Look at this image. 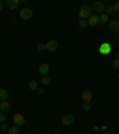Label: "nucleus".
I'll use <instances>...</instances> for the list:
<instances>
[{
    "mask_svg": "<svg viewBox=\"0 0 119 134\" xmlns=\"http://www.w3.org/2000/svg\"><path fill=\"white\" fill-rule=\"evenodd\" d=\"M92 6L89 5H82L80 8H79V17L81 19H88L89 17L92 16Z\"/></svg>",
    "mask_w": 119,
    "mask_h": 134,
    "instance_id": "1",
    "label": "nucleus"
},
{
    "mask_svg": "<svg viewBox=\"0 0 119 134\" xmlns=\"http://www.w3.org/2000/svg\"><path fill=\"white\" fill-rule=\"evenodd\" d=\"M92 11L94 12L95 14H103V12L105 11V6L103 3H94L92 5Z\"/></svg>",
    "mask_w": 119,
    "mask_h": 134,
    "instance_id": "2",
    "label": "nucleus"
},
{
    "mask_svg": "<svg viewBox=\"0 0 119 134\" xmlns=\"http://www.w3.org/2000/svg\"><path fill=\"white\" fill-rule=\"evenodd\" d=\"M20 18H22L23 20H29L31 19V17H32V10L31 8H23V10H20V13H19Z\"/></svg>",
    "mask_w": 119,
    "mask_h": 134,
    "instance_id": "3",
    "label": "nucleus"
},
{
    "mask_svg": "<svg viewBox=\"0 0 119 134\" xmlns=\"http://www.w3.org/2000/svg\"><path fill=\"white\" fill-rule=\"evenodd\" d=\"M111 44L110 43H107V42H104L103 44L99 47V53L101 54V55H107V54L111 53Z\"/></svg>",
    "mask_w": 119,
    "mask_h": 134,
    "instance_id": "4",
    "label": "nucleus"
},
{
    "mask_svg": "<svg viewBox=\"0 0 119 134\" xmlns=\"http://www.w3.org/2000/svg\"><path fill=\"white\" fill-rule=\"evenodd\" d=\"M25 123V117L22 114H16L13 116V125L17 127H22Z\"/></svg>",
    "mask_w": 119,
    "mask_h": 134,
    "instance_id": "5",
    "label": "nucleus"
},
{
    "mask_svg": "<svg viewBox=\"0 0 119 134\" xmlns=\"http://www.w3.org/2000/svg\"><path fill=\"white\" fill-rule=\"evenodd\" d=\"M57 46H58V43L56 40H50L47 44H45V49H47L48 52H50V53H54V52H56V49H57Z\"/></svg>",
    "mask_w": 119,
    "mask_h": 134,
    "instance_id": "6",
    "label": "nucleus"
},
{
    "mask_svg": "<svg viewBox=\"0 0 119 134\" xmlns=\"http://www.w3.org/2000/svg\"><path fill=\"white\" fill-rule=\"evenodd\" d=\"M38 72L41 75H43V77H47L48 74H49L50 72V66L48 64H42L41 66L38 67Z\"/></svg>",
    "mask_w": 119,
    "mask_h": 134,
    "instance_id": "7",
    "label": "nucleus"
},
{
    "mask_svg": "<svg viewBox=\"0 0 119 134\" xmlns=\"http://www.w3.org/2000/svg\"><path fill=\"white\" fill-rule=\"evenodd\" d=\"M108 29L112 32H117L119 30V20L118 19H112L108 22Z\"/></svg>",
    "mask_w": 119,
    "mask_h": 134,
    "instance_id": "8",
    "label": "nucleus"
},
{
    "mask_svg": "<svg viewBox=\"0 0 119 134\" xmlns=\"http://www.w3.org/2000/svg\"><path fill=\"white\" fill-rule=\"evenodd\" d=\"M73 122H74V116H73L72 114L64 115V116L62 117V125L63 126H70Z\"/></svg>",
    "mask_w": 119,
    "mask_h": 134,
    "instance_id": "9",
    "label": "nucleus"
},
{
    "mask_svg": "<svg viewBox=\"0 0 119 134\" xmlns=\"http://www.w3.org/2000/svg\"><path fill=\"white\" fill-rule=\"evenodd\" d=\"M81 98L83 99V102H91V99L93 98L92 91H89V90H85V91L81 93Z\"/></svg>",
    "mask_w": 119,
    "mask_h": 134,
    "instance_id": "10",
    "label": "nucleus"
},
{
    "mask_svg": "<svg viewBox=\"0 0 119 134\" xmlns=\"http://www.w3.org/2000/svg\"><path fill=\"white\" fill-rule=\"evenodd\" d=\"M20 1L19 0H7L6 1V6H7L10 10H16L18 6H19Z\"/></svg>",
    "mask_w": 119,
    "mask_h": 134,
    "instance_id": "11",
    "label": "nucleus"
},
{
    "mask_svg": "<svg viewBox=\"0 0 119 134\" xmlns=\"http://www.w3.org/2000/svg\"><path fill=\"white\" fill-rule=\"evenodd\" d=\"M98 22H99V17H98L97 14H92L88 18V20H87L89 26H95V25L98 24Z\"/></svg>",
    "mask_w": 119,
    "mask_h": 134,
    "instance_id": "12",
    "label": "nucleus"
},
{
    "mask_svg": "<svg viewBox=\"0 0 119 134\" xmlns=\"http://www.w3.org/2000/svg\"><path fill=\"white\" fill-rule=\"evenodd\" d=\"M10 109H11V104L8 103L7 100H3L0 103V110H1V113H7V111H10Z\"/></svg>",
    "mask_w": 119,
    "mask_h": 134,
    "instance_id": "13",
    "label": "nucleus"
},
{
    "mask_svg": "<svg viewBox=\"0 0 119 134\" xmlns=\"http://www.w3.org/2000/svg\"><path fill=\"white\" fill-rule=\"evenodd\" d=\"M8 98V93L5 89H0V100L3 102V100H7Z\"/></svg>",
    "mask_w": 119,
    "mask_h": 134,
    "instance_id": "14",
    "label": "nucleus"
},
{
    "mask_svg": "<svg viewBox=\"0 0 119 134\" xmlns=\"http://www.w3.org/2000/svg\"><path fill=\"white\" fill-rule=\"evenodd\" d=\"M29 87H30L31 90H33V91H36V90L38 89V83H37V80L32 79V80L29 81Z\"/></svg>",
    "mask_w": 119,
    "mask_h": 134,
    "instance_id": "15",
    "label": "nucleus"
},
{
    "mask_svg": "<svg viewBox=\"0 0 119 134\" xmlns=\"http://www.w3.org/2000/svg\"><path fill=\"white\" fill-rule=\"evenodd\" d=\"M8 134H19V127H17V126L10 127L8 128Z\"/></svg>",
    "mask_w": 119,
    "mask_h": 134,
    "instance_id": "16",
    "label": "nucleus"
},
{
    "mask_svg": "<svg viewBox=\"0 0 119 134\" xmlns=\"http://www.w3.org/2000/svg\"><path fill=\"white\" fill-rule=\"evenodd\" d=\"M79 26H80L81 29H87L88 28V23H87V20L81 19L80 22H79Z\"/></svg>",
    "mask_w": 119,
    "mask_h": 134,
    "instance_id": "17",
    "label": "nucleus"
},
{
    "mask_svg": "<svg viewBox=\"0 0 119 134\" xmlns=\"http://www.w3.org/2000/svg\"><path fill=\"white\" fill-rule=\"evenodd\" d=\"M91 108H92L91 102H83V104H82V109H83V110L88 111V110H91Z\"/></svg>",
    "mask_w": 119,
    "mask_h": 134,
    "instance_id": "18",
    "label": "nucleus"
},
{
    "mask_svg": "<svg viewBox=\"0 0 119 134\" xmlns=\"http://www.w3.org/2000/svg\"><path fill=\"white\" fill-rule=\"evenodd\" d=\"M107 20H108V17H107V14H105V13H103L101 16L99 17V22H101V23H107Z\"/></svg>",
    "mask_w": 119,
    "mask_h": 134,
    "instance_id": "19",
    "label": "nucleus"
},
{
    "mask_svg": "<svg viewBox=\"0 0 119 134\" xmlns=\"http://www.w3.org/2000/svg\"><path fill=\"white\" fill-rule=\"evenodd\" d=\"M42 84H43V85H49L50 84V77H43V78H42Z\"/></svg>",
    "mask_w": 119,
    "mask_h": 134,
    "instance_id": "20",
    "label": "nucleus"
},
{
    "mask_svg": "<svg viewBox=\"0 0 119 134\" xmlns=\"http://www.w3.org/2000/svg\"><path fill=\"white\" fill-rule=\"evenodd\" d=\"M105 11H106V14H112L114 12V10H113V6H107V7H105Z\"/></svg>",
    "mask_w": 119,
    "mask_h": 134,
    "instance_id": "21",
    "label": "nucleus"
},
{
    "mask_svg": "<svg viewBox=\"0 0 119 134\" xmlns=\"http://www.w3.org/2000/svg\"><path fill=\"white\" fill-rule=\"evenodd\" d=\"M112 67H113L114 70H118V68H119V60H118V59L113 60V62H112Z\"/></svg>",
    "mask_w": 119,
    "mask_h": 134,
    "instance_id": "22",
    "label": "nucleus"
},
{
    "mask_svg": "<svg viewBox=\"0 0 119 134\" xmlns=\"http://www.w3.org/2000/svg\"><path fill=\"white\" fill-rule=\"evenodd\" d=\"M37 49H38L39 52L45 50V44H44V43H38V44H37Z\"/></svg>",
    "mask_w": 119,
    "mask_h": 134,
    "instance_id": "23",
    "label": "nucleus"
},
{
    "mask_svg": "<svg viewBox=\"0 0 119 134\" xmlns=\"http://www.w3.org/2000/svg\"><path fill=\"white\" fill-rule=\"evenodd\" d=\"M8 128H10V127H8V126L7 125H6V123L5 122H4V123H1V125H0V129H1V131H8Z\"/></svg>",
    "mask_w": 119,
    "mask_h": 134,
    "instance_id": "24",
    "label": "nucleus"
},
{
    "mask_svg": "<svg viewBox=\"0 0 119 134\" xmlns=\"http://www.w3.org/2000/svg\"><path fill=\"white\" fill-rule=\"evenodd\" d=\"M6 121V116L4 115V113H0V123H4Z\"/></svg>",
    "mask_w": 119,
    "mask_h": 134,
    "instance_id": "25",
    "label": "nucleus"
},
{
    "mask_svg": "<svg viewBox=\"0 0 119 134\" xmlns=\"http://www.w3.org/2000/svg\"><path fill=\"white\" fill-rule=\"evenodd\" d=\"M113 10H114V12H119V1L114 3V5H113Z\"/></svg>",
    "mask_w": 119,
    "mask_h": 134,
    "instance_id": "26",
    "label": "nucleus"
},
{
    "mask_svg": "<svg viewBox=\"0 0 119 134\" xmlns=\"http://www.w3.org/2000/svg\"><path fill=\"white\" fill-rule=\"evenodd\" d=\"M36 92L38 93L39 96H41V95H43V93H44V89H42V87H38V89L36 90Z\"/></svg>",
    "mask_w": 119,
    "mask_h": 134,
    "instance_id": "27",
    "label": "nucleus"
},
{
    "mask_svg": "<svg viewBox=\"0 0 119 134\" xmlns=\"http://www.w3.org/2000/svg\"><path fill=\"white\" fill-rule=\"evenodd\" d=\"M3 10H4V3L0 0V11H3Z\"/></svg>",
    "mask_w": 119,
    "mask_h": 134,
    "instance_id": "28",
    "label": "nucleus"
},
{
    "mask_svg": "<svg viewBox=\"0 0 119 134\" xmlns=\"http://www.w3.org/2000/svg\"><path fill=\"white\" fill-rule=\"evenodd\" d=\"M104 134H114V133H112V132H105Z\"/></svg>",
    "mask_w": 119,
    "mask_h": 134,
    "instance_id": "29",
    "label": "nucleus"
},
{
    "mask_svg": "<svg viewBox=\"0 0 119 134\" xmlns=\"http://www.w3.org/2000/svg\"><path fill=\"white\" fill-rule=\"evenodd\" d=\"M54 134H61V133H60V132H55V133H54Z\"/></svg>",
    "mask_w": 119,
    "mask_h": 134,
    "instance_id": "30",
    "label": "nucleus"
},
{
    "mask_svg": "<svg viewBox=\"0 0 119 134\" xmlns=\"http://www.w3.org/2000/svg\"><path fill=\"white\" fill-rule=\"evenodd\" d=\"M33 134H39V133H33Z\"/></svg>",
    "mask_w": 119,
    "mask_h": 134,
    "instance_id": "31",
    "label": "nucleus"
},
{
    "mask_svg": "<svg viewBox=\"0 0 119 134\" xmlns=\"http://www.w3.org/2000/svg\"><path fill=\"white\" fill-rule=\"evenodd\" d=\"M118 44H119V38H118Z\"/></svg>",
    "mask_w": 119,
    "mask_h": 134,
    "instance_id": "32",
    "label": "nucleus"
},
{
    "mask_svg": "<svg viewBox=\"0 0 119 134\" xmlns=\"http://www.w3.org/2000/svg\"><path fill=\"white\" fill-rule=\"evenodd\" d=\"M118 78H119V74H118Z\"/></svg>",
    "mask_w": 119,
    "mask_h": 134,
    "instance_id": "33",
    "label": "nucleus"
},
{
    "mask_svg": "<svg viewBox=\"0 0 119 134\" xmlns=\"http://www.w3.org/2000/svg\"><path fill=\"white\" fill-rule=\"evenodd\" d=\"M0 103H1V100H0Z\"/></svg>",
    "mask_w": 119,
    "mask_h": 134,
    "instance_id": "34",
    "label": "nucleus"
},
{
    "mask_svg": "<svg viewBox=\"0 0 119 134\" xmlns=\"http://www.w3.org/2000/svg\"><path fill=\"white\" fill-rule=\"evenodd\" d=\"M118 32H119V30H118Z\"/></svg>",
    "mask_w": 119,
    "mask_h": 134,
    "instance_id": "35",
    "label": "nucleus"
},
{
    "mask_svg": "<svg viewBox=\"0 0 119 134\" xmlns=\"http://www.w3.org/2000/svg\"><path fill=\"white\" fill-rule=\"evenodd\" d=\"M118 20H119V18H118Z\"/></svg>",
    "mask_w": 119,
    "mask_h": 134,
    "instance_id": "36",
    "label": "nucleus"
}]
</instances>
